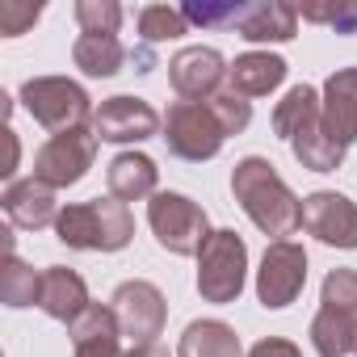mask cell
<instances>
[{"instance_id": "484cf974", "label": "cell", "mask_w": 357, "mask_h": 357, "mask_svg": "<svg viewBox=\"0 0 357 357\" xmlns=\"http://www.w3.org/2000/svg\"><path fill=\"white\" fill-rule=\"evenodd\" d=\"M76 26H80V34L118 38L122 5H118V0H76Z\"/></svg>"}, {"instance_id": "cb8c5ba5", "label": "cell", "mask_w": 357, "mask_h": 357, "mask_svg": "<svg viewBox=\"0 0 357 357\" xmlns=\"http://www.w3.org/2000/svg\"><path fill=\"white\" fill-rule=\"evenodd\" d=\"M139 34L147 47L155 43H172V38H185L190 34V22L181 9H172V5H143L139 9Z\"/></svg>"}, {"instance_id": "836d02e7", "label": "cell", "mask_w": 357, "mask_h": 357, "mask_svg": "<svg viewBox=\"0 0 357 357\" xmlns=\"http://www.w3.org/2000/svg\"><path fill=\"white\" fill-rule=\"evenodd\" d=\"M5 135H9V168H5V176H13L17 172V135L13 130H5Z\"/></svg>"}, {"instance_id": "ffe728a7", "label": "cell", "mask_w": 357, "mask_h": 357, "mask_svg": "<svg viewBox=\"0 0 357 357\" xmlns=\"http://www.w3.org/2000/svg\"><path fill=\"white\" fill-rule=\"evenodd\" d=\"M126 59H130V55H126L122 38H97V34H80V38L72 43V63H76L84 76H93V80H109V76H118Z\"/></svg>"}, {"instance_id": "603a6c76", "label": "cell", "mask_w": 357, "mask_h": 357, "mask_svg": "<svg viewBox=\"0 0 357 357\" xmlns=\"http://www.w3.org/2000/svg\"><path fill=\"white\" fill-rule=\"evenodd\" d=\"M43 298V269L26 265L17 252L5 261V269H0V303L22 311V307H38Z\"/></svg>"}, {"instance_id": "f1b7e54d", "label": "cell", "mask_w": 357, "mask_h": 357, "mask_svg": "<svg viewBox=\"0 0 357 357\" xmlns=\"http://www.w3.org/2000/svg\"><path fill=\"white\" fill-rule=\"evenodd\" d=\"M181 13H185V22L190 26H236V13H240V5H202V0H190V5H181Z\"/></svg>"}, {"instance_id": "d6986e66", "label": "cell", "mask_w": 357, "mask_h": 357, "mask_svg": "<svg viewBox=\"0 0 357 357\" xmlns=\"http://www.w3.org/2000/svg\"><path fill=\"white\" fill-rule=\"evenodd\" d=\"M176 357H248L240 344V332L223 319H194L181 340H176Z\"/></svg>"}, {"instance_id": "7a4b0ae2", "label": "cell", "mask_w": 357, "mask_h": 357, "mask_svg": "<svg viewBox=\"0 0 357 357\" xmlns=\"http://www.w3.org/2000/svg\"><path fill=\"white\" fill-rule=\"evenodd\" d=\"M55 240L76 252H122L135 240V215L118 198H89L68 202L55 223Z\"/></svg>"}, {"instance_id": "e0dca14e", "label": "cell", "mask_w": 357, "mask_h": 357, "mask_svg": "<svg viewBox=\"0 0 357 357\" xmlns=\"http://www.w3.org/2000/svg\"><path fill=\"white\" fill-rule=\"evenodd\" d=\"M286 72H290V63H286L282 55H269V51H244V55L231 59V68H227V84H231L236 97L257 101V97H269V93L286 80Z\"/></svg>"}, {"instance_id": "4316f807", "label": "cell", "mask_w": 357, "mask_h": 357, "mask_svg": "<svg viewBox=\"0 0 357 357\" xmlns=\"http://www.w3.org/2000/svg\"><path fill=\"white\" fill-rule=\"evenodd\" d=\"M303 22H315V26H332L336 34H357V5L353 0H336V5H307L298 9Z\"/></svg>"}, {"instance_id": "277c9868", "label": "cell", "mask_w": 357, "mask_h": 357, "mask_svg": "<svg viewBox=\"0 0 357 357\" xmlns=\"http://www.w3.org/2000/svg\"><path fill=\"white\" fill-rule=\"evenodd\" d=\"M17 101L26 105V114L47 126L51 135H63V130H76L84 122H93V97L84 84L68 80V76H30L17 93Z\"/></svg>"}, {"instance_id": "7c38bea8", "label": "cell", "mask_w": 357, "mask_h": 357, "mask_svg": "<svg viewBox=\"0 0 357 357\" xmlns=\"http://www.w3.org/2000/svg\"><path fill=\"white\" fill-rule=\"evenodd\" d=\"M303 231L328 248H357V202L336 190H315L303 198Z\"/></svg>"}, {"instance_id": "52a82bcc", "label": "cell", "mask_w": 357, "mask_h": 357, "mask_svg": "<svg viewBox=\"0 0 357 357\" xmlns=\"http://www.w3.org/2000/svg\"><path fill=\"white\" fill-rule=\"evenodd\" d=\"M160 139L168 143V151H172L176 160L202 164V160H215L231 135H227V126L219 122V114H215L211 101H172L168 114H164Z\"/></svg>"}, {"instance_id": "44dd1931", "label": "cell", "mask_w": 357, "mask_h": 357, "mask_svg": "<svg viewBox=\"0 0 357 357\" xmlns=\"http://www.w3.org/2000/svg\"><path fill=\"white\" fill-rule=\"evenodd\" d=\"M290 151H294V160H298L307 172H336V168L344 164V147L324 130L319 118H315L311 126H303V130L290 139Z\"/></svg>"}, {"instance_id": "5bb4252c", "label": "cell", "mask_w": 357, "mask_h": 357, "mask_svg": "<svg viewBox=\"0 0 357 357\" xmlns=\"http://www.w3.org/2000/svg\"><path fill=\"white\" fill-rule=\"evenodd\" d=\"M0 206H5L9 223L22 227V231H43V227H55L59 223V198L51 185H43L38 176H26V181H9L5 198H0Z\"/></svg>"}, {"instance_id": "30bf717a", "label": "cell", "mask_w": 357, "mask_h": 357, "mask_svg": "<svg viewBox=\"0 0 357 357\" xmlns=\"http://www.w3.org/2000/svg\"><path fill=\"white\" fill-rule=\"evenodd\" d=\"M109 307H114L118 328H122V336H126L130 344H151V340H160V332H164V324H168V303H164L160 286L147 282V278L122 282V286L109 294Z\"/></svg>"}, {"instance_id": "6da1fadb", "label": "cell", "mask_w": 357, "mask_h": 357, "mask_svg": "<svg viewBox=\"0 0 357 357\" xmlns=\"http://www.w3.org/2000/svg\"><path fill=\"white\" fill-rule=\"evenodd\" d=\"M231 194L269 244L290 240L303 227V198L286 185V176L265 155H244L231 168Z\"/></svg>"}, {"instance_id": "ac0fdd59", "label": "cell", "mask_w": 357, "mask_h": 357, "mask_svg": "<svg viewBox=\"0 0 357 357\" xmlns=\"http://www.w3.org/2000/svg\"><path fill=\"white\" fill-rule=\"evenodd\" d=\"M89 303H93L89 298V286H84V278L76 269H68V265H47L43 269V298H38V307L51 319L72 324Z\"/></svg>"}, {"instance_id": "8fae6325", "label": "cell", "mask_w": 357, "mask_h": 357, "mask_svg": "<svg viewBox=\"0 0 357 357\" xmlns=\"http://www.w3.org/2000/svg\"><path fill=\"white\" fill-rule=\"evenodd\" d=\"M160 130H164V118L155 114V105L130 93L105 97L93 114V135L101 143H147Z\"/></svg>"}, {"instance_id": "83f0119b", "label": "cell", "mask_w": 357, "mask_h": 357, "mask_svg": "<svg viewBox=\"0 0 357 357\" xmlns=\"http://www.w3.org/2000/svg\"><path fill=\"white\" fill-rule=\"evenodd\" d=\"M211 105H215L219 122L227 126V135H244L252 126V101H244L236 93H219V97H211Z\"/></svg>"}, {"instance_id": "f546056e", "label": "cell", "mask_w": 357, "mask_h": 357, "mask_svg": "<svg viewBox=\"0 0 357 357\" xmlns=\"http://www.w3.org/2000/svg\"><path fill=\"white\" fill-rule=\"evenodd\" d=\"M38 17H43V5H22V0H9V5H0V34H5V38H17V34H26Z\"/></svg>"}, {"instance_id": "4fadbf2b", "label": "cell", "mask_w": 357, "mask_h": 357, "mask_svg": "<svg viewBox=\"0 0 357 357\" xmlns=\"http://www.w3.org/2000/svg\"><path fill=\"white\" fill-rule=\"evenodd\" d=\"M227 59L215 47H181L168 59V84L181 101H211L227 80Z\"/></svg>"}, {"instance_id": "3957f363", "label": "cell", "mask_w": 357, "mask_h": 357, "mask_svg": "<svg viewBox=\"0 0 357 357\" xmlns=\"http://www.w3.org/2000/svg\"><path fill=\"white\" fill-rule=\"evenodd\" d=\"M307 336L319 357H357V269H332L324 278Z\"/></svg>"}, {"instance_id": "d4e9b609", "label": "cell", "mask_w": 357, "mask_h": 357, "mask_svg": "<svg viewBox=\"0 0 357 357\" xmlns=\"http://www.w3.org/2000/svg\"><path fill=\"white\" fill-rule=\"evenodd\" d=\"M68 336H72V344H89V340H114V336H122V328H118V315L109 303H89L68 324Z\"/></svg>"}, {"instance_id": "ba28073f", "label": "cell", "mask_w": 357, "mask_h": 357, "mask_svg": "<svg viewBox=\"0 0 357 357\" xmlns=\"http://www.w3.org/2000/svg\"><path fill=\"white\" fill-rule=\"evenodd\" d=\"M101 139L93 135V126H76L63 135H51L38 151H34V176L51 190H68L76 181H84L93 160H97Z\"/></svg>"}, {"instance_id": "9c48e42d", "label": "cell", "mask_w": 357, "mask_h": 357, "mask_svg": "<svg viewBox=\"0 0 357 357\" xmlns=\"http://www.w3.org/2000/svg\"><path fill=\"white\" fill-rule=\"evenodd\" d=\"M307 286V248L298 240H273L265 244L261 269H257V298L265 311L290 307Z\"/></svg>"}, {"instance_id": "8992f818", "label": "cell", "mask_w": 357, "mask_h": 357, "mask_svg": "<svg viewBox=\"0 0 357 357\" xmlns=\"http://www.w3.org/2000/svg\"><path fill=\"white\" fill-rule=\"evenodd\" d=\"M244 286H248V244L240 231L219 227L198 252V294L202 303L227 307L244 294Z\"/></svg>"}, {"instance_id": "5b68a950", "label": "cell", "mask_w": 357, "mask_h": 357, "mask_svg": "<svg viewBox=\"0 0 357 357\" xmlns=\"http://www.w3.org/2000/svg\"><path fill=\"white\" fill-rule=\"evenodd\" d=\"M147 227H151L155 244L172 257H198L202 244L215 236L206 211L190 194H176V190H160L147 202Z\"/></svg>"}, {"instance_id": "9a60e30c", "label": "cell", "mask_w": 357, "mask_h": 357, "mask_svg": "<svg viewBox=\"0 0 357 357\" xmlns=\"http://www.w3.org/2000/svg\"><path fill=\"white\" fill-rule=\"evenodd\" d=\"M244 43H290L298 34V9L286 5V0H248L236 13L231 26Z\"/></svg>"}, {"instance_id": "7402d4cb", "label": "cell", "mask_w": 357, "mask_h": 357, "mask_svg": "<svg viewBox=\"0 0 357 357\" xmlns=\"http://www.w3.org/2000/svg\"><path fill=\"white\" fill-rule=\"evenodd\" d=\"M319 105H324V97L311 89V84H294L278 105H273V130H278V139H294L303 126H311L315 118H319Z\"/></svg>"}, {"instance_id": "4dcf8cb0", "label": "cell", "mask_w": 357, "mask_h": 357, "mask_svg": "<svg viewBox=\"0 0 357 357\" xmlns=\"http://www.w3.org/2000/svg\"><path fill=\"white\" fill-rule=\"evenodd\" d=\"M248 357H303V349L294 340H286V336H261L248 349Z\"/></svg>"}, {"instance_id": "d6a6232c", "label": "cell", "mask_w": 357, "mask_h": 357, "mask_svg": "<svg viewBox=\"0 0 357 357\" xmlns=\"http://www.w3.org/2000/svg\"><path fill=\"white\" fill-rule=\"evenodd\" d=\"M126 357H172V353H168L160 340H151V344H130V349H126Z\"/></svg>"}, {"instance_id": "2e32d148", "label": "cell", "mask_w": 357, "mask_h": 357, "mask_svg": "<svg viewBox=\"0 0 357 357\" xmlns=\"http://www.w3.org/2000/svg\"><path fill=\"white\" fill-rule=\"evenodd\" d=\"M105 185H109V198L118 202H151L160 194V168L147 151H118L105 168Z\"/></svg>"}, {"instance_id": "1f68e13d", "label": "cell", "mask_w": 357, "mask_h": 357, "mask_svg": "<svg viewBox=\"0 0 357 357\" xmlns=\"http://www.w3.org/2000/svg\"><path fill=\"white\" fill-rule=\"evenodd\" d=\"M76 357H126L118 336L114 340H89V344H76Z\"/></svg>"}]
</instances>
